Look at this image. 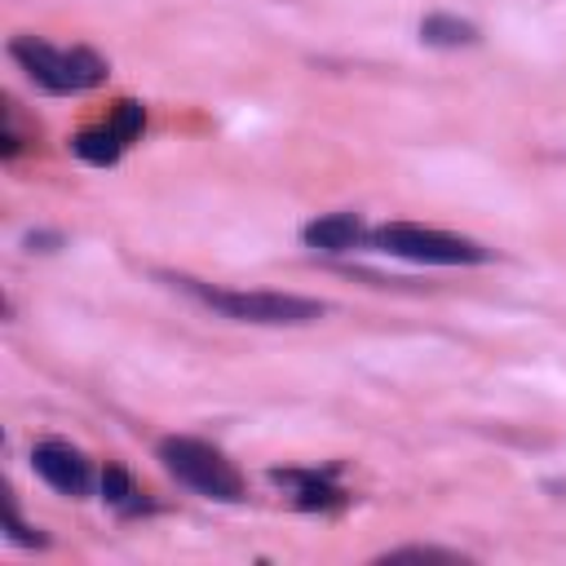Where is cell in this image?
<instances>
[{
    "instance_id": "obj_2",
    "label": "cell",
    "mask_w": 566,
    "mask_h": 566,
    "mask_svg": "<svg viewBox=\"0 0 566 566\" xmlns=\"http://www.w3.org/2000/svg\"><path fill=\"white\" fill-rule=\"evenodd\" d=\"M159 460L181 486H190L203 500H221V504H239L243 500V473L234 469V460H226V451H217L203 438H186V433L164 438L159 442Z\"/></svg>"
},
{
    "instance_id": "obj_8",
    "label": "cell",
    "mask_w": 566,
    "mask_h": 566,
    "mask_svg": "<svg viewBox=\"0 0 566 566\" xmlns=\"http://www.w3.org/2000/svg\"><path fill=\"white\" fill-rule=\"evenodd\" d=\"M367 234L371 230L363 226L358 212H327V217H318L301 230V239L318 252H354L358 243H367Z\"/></svg>"
},
{
    "instance_id": "obj_5",
    "label": "cell",
    "mask_w": 566,
    "mask_h": 566,
    "mask_svg": "<svg viewBox=\"0 0 566 566\" xmlns=\"http://www.w3.org/2000/svg\"><path fill=\"white\" fill-rule=\"evenodd\" d=\"M142 124H146L142 102H115V111H111L102 124H93V128L75 133L71 150H75L84 164L106 168V164H115V159H119V155L133 146V137L142 133Z\"/></svg>"
},
{
    "instance_id": "obj_4",
    "label": "cell",
    "mask_w": 566,
    "mask_h": 566,
    "mask_svg": "<svg viewBox=\"0 0 566 566\" xmlns=\"http://www.w3.org/2000/svg\"><path fill=\"white\" fill-rule=\"evenodd\" d=\"M186 292H195L203 305L239 318V323H265V327H292V323H314L327 314L323 301L292 296V292H234V287H208L199 279H177Z\"/></svg>"
},
{
    "instance_id": "obj_9",
    "label": "cell",
    "mask_w": 566,
    "mask_h": 566,
    "mask_svg": "<svg viewBox=\"0 0 566 566\" xmlns=\"http://www.w3.org/2000/svg\"><path fill=\"white\" fill-rule=\"evenodd\" d=\"M102 500H106L115 513H124V517L146 513V509H150V504H146V495L137 491V482H133L119 464H106V473H102Z\"/></svg>"
},
{
    "instance_id": "obj_3",
    "label": "cell",
    "mask_w": 566,
    "mask_h": 566,
    "mask_svg": "<svg viewBox=\"0 0 566 566\" xmlns=\"http://www.w3.org/2000/svg\"><path fill=\"white\" fill-rule=\"evenodd\" d=\"M367 243L376 252L416 261V265H482L491 261V252L464 234L451 230H433V226H416V221H385L367 234Z\"/></svg>"
},
{
    "instance_id": "obj_10",
    "label": "cell",
    "mask_w": 566,
    "mask_h": 566,
    "mask_svg": "<svg viewBox=\"0 0 566 566\" xmlns=\"http://www.w3.org/2000/svg\"><path fill=\"white\" fill-rule=\"evenodd\" d=\"M420 40L424 44H438V49H460V44H473L478 40V27L473 22H460L451 13H433L420 22Z\"/></svg>"
},
{
    "instance_id": "obj_11",
    "label": "cell",
    "mask_w": 566,
    "mask_h": 566,
    "mask_svg": "<svg viewBox=\"0 0 566 566\" xmlns=\"http://www.w3.org/2000/svg\"><path fill=\"white\" fill-rule=\"evenodd\" d=\"M402 557H416V562H460V553H442V548H394L380 562H402Z\"/></svg>"
},
{
    "instance_id": "obj_6",
    "label": "cell",
    "mask_w": 566,
    "mask_h": 566,
    "mask_svg": "<svg viewBox=\"0 0 566 566\" xmlns=\"http://www.w3.org/2000/svg\"><path fill=\"white\" fill-rule=\"evenodd\" d=\"M31 469H35L57 495H71V500L88 495V486H93V464H88V455H84L80 447L62 442V438L35 442V447H31Z\"/></svg>"
},
{
    "instance_id": "obj_7",
    "label": "cell",
    "mask_w": 566,
    "mask_h": 566,
    "mask_svg": "<svg viewBox=\"0 0 566 566\" xmlns=\"http://www.w3.org/2000/svg\"><path fill=\"white\" fill-rule=\"evenodd\" d=\"M270 478H274L279 486H292L296 509L327 513V509H340V504H345V491L332 482V469H327V473H318V469H274Z\"/></svg>"
},
{
    "instance_id": "obj_1",
    "label": "cell",
    "mask_w": 566,
    "mask_h": 566,
    "mask_svg": "<svg viewBox=\"0 0 566 566\" xmlns=\"http://www.w3.org/2000/svg\"><path fill=\"white\" fill-rule=\"evenodd\" d=\"M9 57L44 93H88V88L106 84V71H111L106 57L84 49V44H49L35 35H18L9 44Z\"/></svg>"
}]
</instances>
